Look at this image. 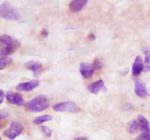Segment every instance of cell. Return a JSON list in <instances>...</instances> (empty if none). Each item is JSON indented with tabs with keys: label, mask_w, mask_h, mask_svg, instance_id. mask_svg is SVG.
Returning <instances> with one entry per match:
<instances>
[{
	"label": "cell",
	"mask_w": 150,
	"mask_h": 140,
	"mask_svg": "<svg viewBox=\"0 0 150 140\" xmlns=\"http://www.w3.org/2000/svg\"><path fill=\"white\" fill-rule=\"evenodd\" d=\"M49 101L44 95L35 96L25 104L26 110L31 112H40L44 111L49 106Z\"/></svg>",
	"instance_id": "obj_1"
},
{
	"label": "cell",
	"mask_w": 150,
	"mask_h": 140,
	"mask_svg": "<svg viewBox=\"0 0 150 140\" xmlns=\"http://www.w3.org/2000/svg\"><path fill=\"white\" fill-rule=\"evenodd\" d=\"M0 14L2 18L7 20H17L21 18L20 13L9 1H4L0 6Z\"/></svg>",
	"instance_id": "obj_2"
},
{
	"label": "cell",
	"mask_w": 150,
	"mask_h": 140,
	"mask_svg": "<svg viewBox=\"0 0 150 140\" xmlns=\"http://www.w3.org/2000/svg\"><path fill=\"white\" fill-rule=\"evenodd\" d=\"M103 64L100 61L96 60L92 64L83 62L80 64V73L84 79H89L93 76L96 69L101 68Z\"/></svg>",
	"instance_id": "obj_3"
},
{
	"label": "cell",
	"mask_w": 150,
	"mask_h": 140,
	"mask_svg": "<svg viewBox=\"0 0 150 140\" xmlns=\"http://www.w3.org/2000/svg\"><path fill=\"white\" fill-rule=\"evenodd\" d=\"M23 131V126L21 123L13 121L10 124L9 127L4 131V136L10 140H14L21 135Z\"/></svg>",
	"instance_id": "obj_4"
},
{
	"label": "cell",
	"mask_w": 150,
	"mask_h": 140,
	"mask_svg": "<svg viewBox=\"0 0 150 140\" xmlns=\"http://www.w3.org/2000/svg\"><path fill=\"white\" fill-rule=\"evenodd\" d=\"M53 109L56 112H67L71 113H79L80 112V108L76 104L70 101L56 104L53 106Z\"/></svg>",
	"instance_id": "obj_5"
},
{
	"label": "cell",
	"mask_w": 150,
	"mask_h": 140,
	"mask_svg": "<svg viewBox=\"0 0 150 140\" xmlns=\"http://www.w3.org/2000/svg\"><path fill=\"white\" fill-rule=\"evenodd\" d=\"M40 85V81L38 80H32L30 81L24 82V83H21L16 86V89L18 90L23 92H29L32 91V90L38 88Z\"/></svg>",
	"instance_id": "obj_6"
},
{
	"label": "cell",
	"mask_w": 150,
	"mask_h": 140,
	"mask_svg": "<svg viewBox=\"0 0 150 140\" xmlns=\"http://www.w3.org/2000/svg\"><path fill=\"white\" fill-rule=\"evenodd\" d=\"M6 99L10 104L17 106H23L24 104V99L21 95L13 91L7 92L6 94Z\"/></svg>",
	"instance_id": "obj_7"
},
{
	"label": "cell",
	"mask_w": 150,
	"mask_h": 140,
	"mask_svg": "<svg viewBox=\"0 0 150 140\" xmlns=\"http://www.w3.org/2000/svg\"><path fill=\"white\" fill-rule=\"evenodd\" d=\"M144 69V66L142 57L140 55H137L135 58L133 66H132V74L134 77H138L140 75Z\"/></svg>",
	"instance_id": "obj_8"
},
{
	"label": "cell",
	"mask_w": 150,
	"mask_h": 140,
	"mask_svg": "<svg viewBox=\"0 0 150 140\" xmlns=\"http://www.w3.org/2000/svg\"><path fill=\"white\" fill-rule=\"evenodd\" d=\"M135 92L139 97H145L148 95L146 85L142 80H135Z\"/></svg>",
	"instance_id": "obj_9"
},
{
	"label": "cell",
	"mask_w": 150,
	"mask_h": 140,
	"mask_svg": "<svg viewBox=\"0 0 150 140\" xmlns=\"http://www.w3.org/2000/svg\"><path fill=\"white\" fill-rule=\"evenodd\" d=\"M25 66L26 67V69H28L29 70L33 71L34 76L35 77H39L41 74V73L42 72V65L40 62L36 61H28L27 63H26L25 64Z\"/></svg>",
	"instance_id": "obj_10"
},
{
	"label": "cell",
	"mask_w": 150,
	"mask_h": 140,
	"mask_svg": "<svg viewBox=\"0 0 150 140\" xmlns=\"http://www.w3.org/2000/svg\"><path fill=\"white\" fill-rule=\"evenodd\" d=\"M87 2L88 0H73L69 4V8L72 13H78L86 5Z\"/></svg>",
	"instance_id": "obj_11"
},
{
	"label": "cell",
	"mask_w": 150,
	"mask_h": 140,
	"mask_svg": "<svg viewBox=\"0 0 150 140\" xmlns=\"http://www.w3.org/2000/svg\"><path fill=\"white\" fill-rule=\"evenodd\" d=\"M104 88L103 80H100L96 82L92 83L87 86V89L90 93L97 95Z\"/></svg>",
	"instance_id": "obj_12"
},
{
	"label": "cell",
	"mask_w": 150,
	"mask_h": 140,
	"mask_svg": "<svg viewBox=\"0 0 150 140\" xmlns=\"http://www.w3.org/2000/svg\"><path fill=\"white\" fill-rule=\"evenodd\" d=\"M126 130L130 134H136L141 130V125L139 120H133L126 125Z\"/></svg>",
	"instance_id": "obj_13"
},
{
	"label": "cell",
	"mask_w": 150,
	"mask_h": 140,
	"mask_svg": "<svg viewBox=\"0 0 150 140\" xmlns=\"http://www.w3.org/2000/svg\"><path fill=\"white\" fill-rule=\"evenodd\" d=\"M0 42L1 44L5 46H10V45H19L18 41H16L14 38L8 34H3L0 36Z\"/></svg>",
	"instance_id": "obj_14"
},
{
	"label": "cell",
	"mask_w": 150,
	"mask_h": 140,
	"mask_svg": "<svg viewBox=\"0 0 150 140\" xmlns=\"http://www.w3.org/2000/svg\"><path fill=\"white\" fill-rule=\"evenodd\" d=\"M52 119V116L50 115H40V116L37 117V118H35V119H34L33 123L35 124V125H40V124L43 123L51 120Z\"/></svg>",
	"instance_id": "obj_15"
},
{
	"label": "cell",
	"mask_w": 150,
	"mask_h": 140,
	"mask_svg": "<svg viewBox=\"0 0 150 140\" xmlns=\"http://www.w3.org/2000/svg\"><path fill=\"white\" fill-rule=\"evenodd\" d=\"M18 45H10V46H5L4 48H1V56H7L10 54L13 53L17 49Z\"/></svg>",
	"instance_id": "obj_16"
},
{
	"label": "cell",
	"mask_w": 150,
	"mask_h": 140,
	"mask_svg": "<svg viewBox=\"0 0 150 140\" xmlns=\"http://www.w3.org/2000/svg\"><path fill=\"white\" fill-rule=\"evenodd\" d=\"M138 120H139V123H140L141 131H143V130H146V129H149L150 128L149 123L144 116H143V115H139V116H138Z\"/></svg>",
	"instance_id": "obj_17"
},
{
	"label": "cell",
	"mask_w": 150,
	"mask_h": 140,
	"mask_svg": "<svg viewBox=\"0 0 150 140\" xmlns=\"http://www.w3.org/2000/svg\"><path fill=\"white\" fill-rule=\"evenodd\" d=\"M144 54L145 55V71L149 72L150 71V50L148 48H144L143 50Z\"/></svg>",
	"instance_id": "obj_18"
},
{
	"label": "cell",
	"mask_w": 150,
	"mask_h": 140,
	"mask_svg": "<svg viewBox=\"0 0 150 140\" xmlns=\"http://www.w3.org/2000/svg\"><path fill=\"white\" fill-rule=\"evenodd\" d=\"M13 62V59L8 56H1L0 58V69L2 70L4 67Z\"/></svg>",
	"instance_id": "obj_19"
},
{
	"label": "cell",
	"mask_w": 150,
	"mask_h": 140,
	"mask_svg": "<svg viewBox=\"0 0 150 140\" xmlns=\"http://www.w3.org/2000/svg\"><path fill=\"white\" fill-rule=\"evenodd\" d=\"M142 131V133L136 137V140H150V128Z\"/></svg>",
	"instance_id": "obj_20"
},
{
	"label": "cell",
	"mask_w": 150,
	"mask_h": 140,
	"mask_svg": "<svg viewBox=\"0 0 150 140\" xmlns=\"http://www.w3.org/2000/svg\"><path fill=\"white\" fill-rule=\"evenodd\" d=\"M40 130L42 131V132L45 134V136L47 137H51L52 136V130L51 128H50L48 126L46 125H42L40 127Z\"/></svg>",
	"instance_id": "obj_21"
},
{
	"label": "cell",
	"mask_w": 150,
	"mask_h": 140,
	"mask_svg": "<svg viewBox=\"0 0 150 140\" xmlns=\"http://www.w3.org/2000/svg\"><path fill=\"white\" fill-rule=\"evenodd\" d=\"M7 117H8V112L7 111L1 110V112H0V118H1V120L6 119Z\"/></svg>",
	"instance_id": "obj_22"
},
{
	"label": "cell",
	"mask_w": 150,
	"mask_h": 140,
	"mask_svg": "<svg viewBox=\"0 0 150 140\" xmlns=\"http://www.w3.org/2000/svg\"><path fill=\"white\" fill-rule=\"evenodd\" d=\"M4 96H6L4 95V91H3L2 89H1V94H0V104H2L3 101H4Z\"/></svg>",
	"instance_id": "obj_23"
},
{
	"label": "cell",
	"mask_w": 150,
	"mask_h": 140,
	"mask_svg": "<svg viewBox=\"0 0 150 140\" xmlns=\"http://www.w3.org/2000/svg\"><path fill=\"white\" fill-rule=\"evenodd\" d=\"M48 35V31L46 30V29H43V30L41 32V36H43V37H47Z\"/></svg>",
	"instance_id": "obj_24"
},
{
	"label": "cell",
	"mask_w": 150,
	"mask_h": 140,
	"mask_svg": "<svg viewBox=\"0 0 150 140\" xmlns=\"http://www.w3.org/2000/svg\"><path fill=\"white\" fill-rule=\"evenodd\" d=\"M74 140H89V139H88V138H86V137L85 136H79V137H77V138L74 139Z\"/></svg>",
	"instance_id": "obj_25"
},
{
	"label": "cell",
	"mask_w": 150,
	"mask_h": 140,
	"mask_svg": "<svg viewBox=\"0 0 150 140\" xmlns=\"http://www.w3.org/2000/svg\"><path fill=\"white\" fill-rule=\"evenodd\" d=\"M88 38H89V39H91V40H94V39H95V35L94 34L91 33L88 36Z\"/></svg>",
	"instance_id": "obj_26"
}]
</instances>
